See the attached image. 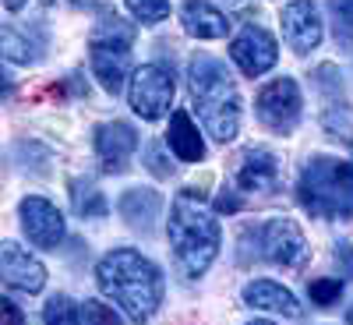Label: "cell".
Listing matches in <instances>:
<instances>
[{
    "label": "cell",
    "instance_id": "1",
    "mask_svg": "<svg viewBox=\"0 0 353 325\" xmlns=\"http://www.w3.org/2000/svg\"><path fill=\"white\" fill-rule=\"evenodd\" d=\"M96 283L131 322H149L163 304V273L134 248H113L96 265Z\"/></svg>",
    "mask_w": 353,
    "mask_h": 325
},
{
    "label": "cell",
    "instance_id": "2",
    "mask_svg": "<svg viewBox=\"0 0 353 325\" xmlns=\"http://www.w3.org/2000/svg\"><path fill=\"white\" fill-rule=\"evenodd\" d=\"M170 248H173V262L184 279L205 276V269L216 262L223 248V230L216 216L205 209L201 191L194 188L176 191L170 205Z\"/></svg>",
    "mask_w": 353,
    "mask_h": 325
},
{
    "label": "cell",
    "instance_id": "3",
    "mask_svg": "<svg viewBox=\"0 0 353 325\" xmlns=\"http://www.w3.org/2000/svg\"><path fill=\"white\" fill-rule=\"evenodd\" d=\"M188 78H191V99L201 128L223 145L233 141L241 135V92L226 64L209 53H198L188 68Z\"/></svg>",
    "mask_w": 353,
    "mask_h": 325
},
{
    "label": "cell",
    "instance_id": "4",
    "mask_svg": "<svg viewBox=\"0 0 353 325\" xmlns=\"http://www.w3.org/2000/svg\"><path fill=\"white\" fill-rule=\"evenodd\" d=\"M297 198L318 219H353V163L311 156L297 177Z\"/></svg>",
    "mask_w": 353,
    "mask_h": 325
},
{
    "label": "cell",
    "instance_id": "5",
    "mask_svg": "<svg viewBox=\"0 0 353 325\" xmlns=\"http://www.w3.org/2000/svg\"><path fill=\"white\" fill-rule=\"evenodd\" d=\"M307 255H311V248L304 241L301 226L286 216L265 219L261 226H251L241 233V262L261 258V262L283 265V269H301Z\"/></svg>",
    "mask_w": 353,
    "mask_h": 325
},
{
    "label": "cell",
    "instance_id": "6",
    "mask_svg": "<svg viewBox=\"0 0 353 325\" xmlns=\"http://www.w3.org/2000/svg\"><path fill=\"white\" fill-rule=\"evenodd\" d=\"M131 43H134V28L121 21L117 14H106L88 43V57H92V75L106 92H121L128 75H131Z\"/></svg>",
    "mask_w": 353,
    "mask_h": 325
},
{
    "label": "cell",
    "instance_id": "7",
    "mask_svg": "<svg viewBox=\"0 0 353 325\" xmlns=\"http://www.w3.org/2000/svg\"><path fill=\"white\" fill-rule=\"evenodd\" d=\"M254 113L258 121L276 131V135H290L301 124L304 113V99H301V85L293 78H272L269 85H261V92L254 96Z\"/></svg>",
    "mask_w": 353,
    "mask_h": 325
},
{
    "label": "cell",
    "instance_id": "8",
    "mask_svg": "<svg viewBox=\"0 0 353 325\" xmlns=\"http://www.w3.org/2000/svg\"><path fill=\"white\" fill-rule=\"evenodd\" d=\"M128 99L141 121H159V117H166L170 103H173V71L166 64H141L131 75Z\"/></svg>",
    "mask_w": 353,
    "mask_h": 325
},
{
    "label": "cell",
    "instance_id": "9",
    "mask_svg": "<svg viewBox=\"0 0 353 325\" xmlns=\"http://www.w3.org/2000/svg\"><path fill=\"white\" fill-rule=\"evenodd\" d=\"M18 213H21L25 237L32 241L36 248H57L64 241L68 226H64V216H61V209H57L53 201H46L39 195H28V198H21Z\"/></svg>",
    "mask_w": 353,
    "mask_h": 325
},
{
    "label": "cell",
    "instance_id": "10",
    "mask_svg": "<svg viewBox=\"0 0 353 325\" xmlns=\"http://www.w3.org/2000/svg\"><path fill=\"white\" fill-rule=\"evenodd\" d=\"M230 57H233V64H237L244 75L258 78V75H265V71L276 68L279 46H276V39L265 32L261 25H248L244 32L230 43Z\"/></svg>",
    "mask_w": 353,
    "mask_h": 325
},
{
    "label": "cell",
    "instance_id": "11",
    "mask_svg": "<svg viewBox=\"0 0 353 325\" xmlns=\"http://www.w3.org/2000/svg\"><path fill=\"white\" fill-rule=\"evenodd\" d=\"M0 273H4V283L11 290L39 293L46 286V265L14 241H4V248H0Z\"/></svg>",
    "mask_w": 353,
    "mask_h": 325
},
{
    "label": "cell",
    "instance_id": "12",
    "mask_svg": "<svg viewBox=\"0 0 353 325\" xmlns=\"http://www.w3.org/2000/svg\"><path fill=\"white\" fill-rule=\"evenodd\" d=\"M283 36L290 50L297 53H307L321 43V18H318L314 0H290L283 8Z\"/></svg>",
    "mask_w": 353,
    "mask_h": 325
},
{
    "label": "cell",
    "instance_id": "13",
    "mask_svg": "<svg viewBox=\"0 0 353 325\" xmlns=\"http://www.w3.org/2000/svg\"><path fill=\"white\" fill-rule=\"evenodd\" d=\"M138 149V131L128 121H110L96 131V152L106 173H124Z\"/></svg>",
    "mask_w": 353,
    "mask_h": 325
},
{
    "label": "cell",
    "instance_id": "14",
    "mask_svg": "<svg viewBox=\"0 0 353 325\" xmlns=\"http://www.w3.org/2000/svg\"><path fill=\"white\" fill-rule=\"evenodd\" d=\"M279 184V159L272 149H248L237 163V188L241 191H276Z\"/></svg>",
    "mask_w": 353,
    "mask_h": 325
},
{
    "label": "cell",
    "instance_id": "15",
    "mask_svg": "<svg viewBox=\"0 0 353 325\" xmlns=\"http://www.w3.org/2000/svg\"><path fill=\"white\" fill-rule=\"evenodd\" d=\"M117 209H121V216L128 219L131 230L152 233L159 216H163V195L152 188H128L121 195V201H117Z\"/></svg>",
    "mask_w": 353,
    "mask_h": 325
},
{
    "label": "cell",
    "instance_id": "16",
    "mask_svg": "<svg viewBox=\"0 0 353 325\" xmlns=\"http://www.w3.org/2000/svg\"><path fill=\"white\" fill-rule=\"evenodd\" d=\"M244 304L258 308V311H272V315H286V318H301L304 308L293 293L272 279H254L244 286Z\"/></svg>",
    "mask_w": 353,
    "mask_h": 325
},
{
    "label": "cell",
    "instance_id": "17",
    "mask_svg": "<svg viewBox=\"0 0 353 325\" xmlns=\"http://www.w3.org/2000/svg\"><path fill=\"white\" fill-rule=\"evenodd\" d=\"M170 152L181 163H201L205 159V141L198 135V124L191 121L188 110H173L170 113V131H166Z\"/></svg>",
    "mask_w": 353,
    "mask_h": 325
},
{
    "label": "cell",
    "instance_id": "18",
    "mask_svg": "<svg viewBox=\"0 0 353 325\" xmlns=\"http://www.w3.org/2000/svg\"><path fill=\"white\" fill-rule=\"evenodd\" d=\"M181 21H184V32L194 39H223L230 32V18L212 4H205V0H188L181 8Z\"/></svg>",
    "mask_w": 353,
    "mask_h": 325
},
{
    "label": "cell",
    "instance_id": "19",
    "mask_svg": "<svg viewBox=\"0 0 353 325\" xmlns=\"http://www.w3.org/2000/svg\"><path fill=\"white\" fill-rule=\"evenodd\" d=\"M71 205H74V213L85 216V219H103V216L110 213L103 191L88 181V177H78V181H71Z\"/></svg>",
    "mask_w": 353,
    "mask_h": 325
},
{
    "label": "cell",
    "instance_id": "20",
    "mask_svg": "<svg viewBox=\"0 0 353 325\" xmlns=\"http://www.w3.org/2000/svg\"><path fill=\"white\" fill-rule=\"evenodd\" d=\"M321 128H325L329 138H336L339 145L353 152V106H332L321 117Z\"/></svg>",
    "mask_w": 353,
    "mask_h": 325
},
{
    "label": "cell",
    "instance_id": "21",
    "mask_svg": "<svg viewBox=\"0 0 353 325\" xmlns=\"http://www.w3.org/2000/svg\"><path fill=\"white\" fill-rule=\"evenodd\" d=\"M0 43H4V57H8L11 64H32V61H39L36 46L28 43L14 25H4V32H0Z\"/></svg>",
    "mask_w": 353,
    "mask_h": 325
},
{
    "label": "cell",
    "instance_id": "22",
    "mask_svg": "<svg viewBox=\"0 0 353 325\" xmlns=\"http://www.w3.org/2000/svg\"><path fill=\"white\" fill-rule=\"evenodd\" d=\"M43 322L46 325H81V304H74L64 293H57L43 308Z\"/></svg>",
    "mask_w": 353,
    "mask_h": 325
},
{
    "label": "cell",
    "instance_id": "23",
    "mask_svg": "<svg viewBox=\"0 0 353 325\" xmlns=\"http://www.w3.org/2000/svg\"><path fill=\"white\" fill-rule=\"evenodd\" d=\"M124 4L141 25H159L170 18V0H124Z\"/></svg>",
    "mask_w": 353,
    "mask_h": 325
},
{
    "label": "cell",
    "instance_id": "24",
    "mask_svg": "<svg viewBox=\"0 0 353 325\" xmlns=\"http://www.w3.org/2000/svg\"><path fill=\"white\" fill-rule=\"evenodd\" d=\"M307 297H311V304H318V308H332V304H339V297H343V283L332 279V276L311 279V283H307Z\"/></svg>",
    "mask_w": 353,
    "mask_h": 325
},
{
    "label": "cell",
    "instance_id": "25",
    "mask_svg": "<svg viewBox=\"0 0 353 325\" xmlns=\"http://www.w3.org/2000/svg\"><path fill=\"white\" fill-rule=\"evenodd\" d=\"M332 25H336V39L353 43V0H329Z\"/></svg>",
    "mask_w": 353,
    "mask_h": 325
},
{
    "label": "cell",
    "instance_id": "26",
    "mask_svg": "<svg viewBox=\"0 0 353 325\" xmlns=\"http://www.w3.org/2000/svg\"><path fill=\"white\" fill-rule=\"evenodd\" d=\"M81 325H124L117 311L103 301H85L81 304Z\"/></svg>",
    "mask_w": 353,
    "mask_h": 325
},
{
    "label": "cell",
    "instance_id": "27",
    "mask_svg": "<svg viewBox=\"0 0 353 325\" xmlns=\"http://www.w3.org/2000/svg\"><path fill=\"white\" fill-rule=\"evenodd\" d=\"M145 159H149V170H152L156 177H170V173H173V163H166V156H163V145H159V141L145 149Z\"/></svg>",
    "mask_w": 353,
    "mask_h": 325
},
{
    "label": "cell",
    "instance_id": "28",
    "mask_svg": "<svg viewBox=\"0 0 353 325\" xmlns=\"http://www.w3.org/2000/svg\"><path fill=\"white\" fill-rule=\"evenodd\" d=\"M314 81H318L321 88H336V92H343V81H339V75H336L332 64H321V68L314 71Z\"/></svg>",
    "mask_w": 353,
    "mask_h": 325
},
{
    "label": "cell",
    "instance_id": "29",
    "mask_svg": "<svg viewBox=\"0 0 353 325\" xmlns=\"http://www.w3.org/2000/svg\"><path fill=\"white\" fill-rule=\"evenodd\" d=\"M336 265L343 276H353V244H336Z\"/></svg>",
    "mask_w": 353,
    "mask_h": 325
},
{
    "label": "cell",
    "instance_id": "30",
    "mask_svg": "<svg viewBox=\"0 0 353 325\" xmlns=\"http://www.w3.org/2000/svg\"><path fill=\"white\" fill-rule=\"evenodd\" d=\"M237 209H241V198L233 195V191H226V195L216 198V213H237Z\"/></svg>",
    "mask_w": 353,
    "mask_h": 325
},
{
    "label": "cell",
    "instance_id": "31",
    "mask_svg": "<svg viewBox=\"0 0 353 325\" xmlns=\"http://www.w3.org/2000/svg\"><path fill=\"white\" fill-rule=\"evenodd\" d=\"M0 308H4V322H8V325H25V315L18 311V304H14V301H8V297H4V301H0Z\"/></svg>",
    "mask_w": 353,
    "mask_h": 325
},
{
    "label": "cell",
    "instance_id": "32",
    "mask_svg": "<svg viewBox=\"0 0 353 325\" xmlns=\"http://www.w3.org/2000/svg\"><path fill=\"white\" fill-rule=\"evenodd\" d=\"M46 4H71V8H92L96 0H46Z\"/></svg>",
    "mask_w": 353,
    "mask_h": 325
},
{
    "label": "cell",
    "instance_id": "33",
    "mask_svg": "<svg viewBox=\"0 0 353 325\" xmlns=\"http://www.w3.org/2000/svg\"><path fill=\"white\" fill-rule=\"evenodd\" d=\"M4 8H8V11H21L25 0H4Z\"/></svg>",
    "mask_w": 353,
    "mask_h": 325
},
{
    "label": "cell",
    "instance_id": "34",
    "mask_svg": "<svg viewBox=\"0 0 353 325\" xmlns=\"http://www.w3.org/2000/svg\"><path fill=\"white\" fill-rule=\"evenodd\" d=\"M346 325H353V308H350V315H346Z\"/></svg>",
    "mask_w": 353,
    "mask_h": 325
},
{
    "label": "cell",
    "instance_id": "35",
    "mask_svg": "<svg viewBox=\"0 0 353 325\" xmlns=\"http://www.w3.org/2000/svg\"><path fill=\"white\" fill-rule=\"evenodd\" d=\"M251 325H272V322H251Z\"/></svg>",
    "mask_w": 353,
    "mask_h": 325
}]
</instances>
